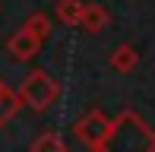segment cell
Wrapping results in <instances>:
<instances>
[{"instance_id":"6da1fadb","label":"cell","mask_w":155,"mask_h":152,"mask_svg":"<svg viewBox=\"0 0 155 152\" xmlns=\"http://www.w3.org/2000/svg\"><path fill=\"white\" fill-rule=\"evenodd\" d=\"M16 92H19L22 108H29V111H35V114L48 111V108L60 98V86H57V79H54L48 70H32Z\"/></svg>"},{"instance_id":"52a82bcc","label":"cell","mask_w":155,"mask_h":152,"mask_svg":"<svg viewBox=\"0 0 155 152\" xmlns=\"http://www.w3.org/2000/svg\"><path fill=\"white\" fill-rule=\"evenodd\" d=\"M82 0H57V19L63 25H79L82 19Z\"/></svg>"},{"instance_id":"ba28073f","label":"cell","mask_w":155,"mask_h":152,"mask_svg":"<svg viewBox=\"0 0 155 152\" xmlns=\"http://www.w3.org/2000/svg\"><path fill=\"white\" fill-rule=\"evenodd\" d=\"M63 152L67 149V143H63V136L57 130H45V133L38 136V140H32V152Z\"/></svg>"},{"instance_id":"8992f818","label":"cell","mask_w":155,"mask_h":152,"mask_svg":"<svg viewBox=\"0 0 155 152\" xmlns=\"http://www.w3.org/2000/svg\"><path fill=\"white\" fill-rule=\"evenodd\" d=\"M136 64H139V54H136V48H133V45H117L114 51H111V70H117V73H133V70H136Z\"/></svg>"},{"instance_id":"277c9868","label":"cell","mask_w":155,"mask_h":152,"mask_svg":"<svg viewBox=\"0 0 155 152\" xmlns=\"http://www.w3.org/2000/svg\"><path fill=\"white\" fill-rule=\"evenodd\" d=\"M79 25H82L86 32H92V35H98V32H104V29L111 25V13L104 10L101 3H86V6H82Z\"/></svg>"},{"instance_id":"9c48e42d","label":"cell","mask_w":155,"mask_h":152,"mask_svg":"<svg viewBox=\"0 0 155 152\" xmlns=\"http://www.w3.org/2000/svg\"><path fill=\"white\" fill-rule=\"evenodd\" d=\"M22 29H29L35 38L45 41L48 35H51V16H48V13H32V16L22 22Z\"/></svg>"},{"instance_id":"3957f363","label":"cell","mask_w":155,"mask_h":152,"mask_svg":"<svg viewBox=\"0 0 155 152\" xmlns=\"http://www.w3.org/2000/svg\"><path fill=\"white\" fill-rule=\"evenodd\" d=\"M6 54H10L13 60H19V64H25V60H32V57L41 54V38H35L29 29H16L6 38Z\"/></svg>"},{"instance_id":"7a4b0ae2","label":"cell","mask_w":155,"mask_h":152,"mask_svg":"<svg viewBox=\"0 0 155 152\" xmlns=\"http://www.w3.org/2000/svg\"><path fill=\"white\" fill-rule=\"evenodd\" d=\"M73 133L86 149L104 152V149H111V140H114V117H108L104 111L92 108V111H86L73 124Z\"/></svg>"},{"instance_id":"5b68a950","label":"cell","mask_w":155,"mask_h":152,"mask_svg":"<svg viewBox=\"0 0 155 152\" xmlns=\"http://www.w3.org/2000/svg\"><path fill=\"white\" fill-rule=\"evenodd\" d=\"M19 108H22L19 92H16V89H10L6 82H0V127H6V124L19 114Z\"/></svg>"}]
</instances>
